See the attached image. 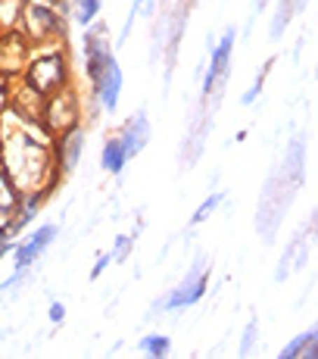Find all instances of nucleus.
I'll return each instance as SVG.
<instances>
[{"label":"nucleus","mask_w":318,"mask_h":359,"mask_svg":"<svg viewBox=\"0 0 318 359\" xmlns=\"http://www.w3.org/2000/svg\"><path fill=\"white\" fill-rule=\"evenodd\" d=\"M315 356V331H309V334H303V337H296V341L293 344H290V347L284 350V353H281V356Z\"/></svg>","instance_id":"423d86ee"},{"label":"nucleus","mask_w":318,"mask_h":359,"mask_svg":"<svg viewBox=\"0 0 318 359\" xmlns=\"http://www.w3.org/2000/svg\"><path fill=\"white\" fill-rule=\"evenodd\" d=\"M144 350H147V353H153V356H163V353H169V337H147V341H144Z\"/></svg>","instance_id":"0eeeda50"},{"label":"nucleus","mask_w":318,"mask_h":359,"mask_svg":"<svg viewBox=\"0 0 318 359\" xmlns=\"http://www.w3.org/2000/svg\"><path fill=\"white\" fill-rule=\"evenodd\" d=\"M203 291H206V272H203V269H197V272H193L191 278L184 281V285L178 287V291L163 303V306H165V309H181V306H191L193 300H200V294H203Z\"/></svg>","instance_id":"f257e3e1"},{"label":"nucleus","mask_w":318,"mask_h":359,"mask_svg":"<svg viewBox=\"0 0 318 359\" xmlns=\"http://www.w3.org/2000/svg\"><path fill=\"white\" fill-rule=\"evenodd\" d=\"M6 247H10V244H6V241L0 238V257H4V253H6Z\"/></svg>","instance_id":"ddd939ff"},{"label":"nucleus","mask_w":318,"mask_h":359,"mask_svg":"<svg viewBox=\"0 0 318 359\" xmlns=\"http://www.w3.org/2000/svg\"><path fill=\"white\" fill-rule=\"evenodd\" d=\"M125 150H122V141H109L106 147H103V165H106L109 172H119L122 165H125Z\"/></svg>","instance_id":"39448f33"},{"label":"nucleus","mask_w":318,"mask_h":359,"mask_svg":"<svg viewBox=\"0 0 318 359\" xmlns=\"http://www.w3.org/2000/svg\"><path fill=\"white\" fill-rule=\"evenodd\" d=\"M253 334H256V322H250V328H247V341H244V353H250V347H253Z\"/></svg>","instance_id":"9b49d317"},{"label":"nucleus","mask_w":318,"mask_h":359,"mask_svg":"<svg viewBox=\"0 0 318 359\" xmlns=\"http://www.w3.org/2000/svg\"><path fill=\"white\" fill-rule=\"evenodd\" d=\"M103 0H81V22H91V19L97 16V10H100Z\"/></svg>","instance_id":"1a4fd4ad"},{"label":"nucleus","mask_w":318,"mask_h":359,"mask_svg":"<svg viewBox=\"0 0 318 359\" xmlns=\"http://www.w3.org/2000/svg\"><path fill=\"white\" fill-rule=\"evenodd\" d=\"M78 135H72V137H69V150H66V169H72V165H75V154H78Z\"/></svg>","instance_id":"9d476101"},{"label":"nucleus","mask_w":318,"mask_h":359,"mask_svg":"<svg viewBox=\"0 0 318 359\" xmlns=\"http://www.w3.org/2000/svg\"><path fill=\"white\" fill-rule=\"evenodd\" d=\"M53 234H57V229H53V225H44V229H41V231L32 238V244H25L22 250H19V257H16V269H29V266H32V259L38 257V253L44 250L47 244H50Z\"/></svg>","instance_id":"7ed1b4c3"},{"label":"nucleus","mask_w":318,"mask_h":359,"mask_svg":"<svg viewBox=\"0 0 318 359\" xmlns=\"http://www.w3.org/2000/svg\"><path fill=\"white\" fill-rule=\"evenodd\" d=\"M147 137H150V126H147V119H144V116H134V122H131L128 131H125V144H122L125 156L137 154V150L144 147V141H147Z\"/></svg>","instance_id":"20e7f679"},{"label":"nucleus","mask_w":318,"mask_h":359,"mask_svg":"<svg viewBox=\"0 0 318 359\" xmlns=\"http://www.w3.org/2000/svg\"><path fill=\"white\" fill-rule=\"evenodd\" d=\"M222 197H225V194H216V197H209V200H206V203H203V206H200V210H197V216H193V222H203V219L209 216V212L216 210L219 203H222Z\"/></svg>","instance_id":"6e6552de"},{"label":"nucleus","mask_w":318,"mask_h":359,"mask_svg":"<svg viewBox=\"0 0 318 359\" xmlns=\"http://www.w3.org/2000/svg\"><path fill=\"white\" fill-rule=\"evenodd\" d=\"M231 44H234V32H228V34H225V41H222V44H219L216 57H212L209 75H206V85H203V91H206V94H209L212 88H216L219 81L225 79V72H228V53H231Z\"/></svg>","instance_id":"f03ea898"},{"label":"nucleus","mask_w":318,"mask_h":359,"mask_svg":"<svg viewBox=\"0 0 318 359\" xmlns=\"http://www.w3.org/2000/svg\"><path fill=\"white\" fill-rule=\"evenodd\" d=\"M63 316H66V309L60 306V303H53V306H50V319L53 322H63Z\"/></svg>","instance_id":"f8f14e48"}]
</instances>
